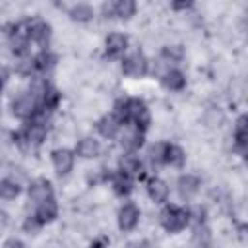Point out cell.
Returning <instances> with one entry per match:
<instances>
[{"label": "cell", "instance_id": "obj_10", "mask_svg": "<svg viewBox=\"0 0 248 248\" xmlns=\"http://www.w3.org/2000/svg\"><path fill=\"white\" fill-rule=\"evenodd\" d=\"M147 194L155 203H163L169 198V186L161 178H151L147 180Z\"/></svg>", "mask_w": 248, "mask_h": 248}, {"label": "cell", "instance_id": "obj_24", "mask_svg": "<svg viewBox=\"0 0 248 248\" xmlns=\"http://www.w3.org/2000/svg\"><path fill=\"white\" fill-rule=\"evenodd\" d=\"M234 143L238 149L244 151L246 147V116H240L236 120V128H234Z\"/></svg>", "mask_w": 248, "mask_h": 248}, {"label": "cell", "instance_id": "obj_38", "mask_svg": "<svg viewBox=\"0 0 248 248\" xmlns=\"http://www.w3.org/2000/svg\"><path fill=\"white\" fill-rule=\"evenodd\" d=\"M2 85H4V74H0V89H2Z\"/></svg>", "mask_w": 248, "mask_h": 248}, {"label": "cell", "instance_id": "obj_39", "mask_svg": "<svg viewBox=\"0 0 248 248\" xmlns=\"http://www.w3.org/2000/svg\"><path fill=\"white\" fill-rule=\"evenodd\" d=\"M128 248H140V244H130Z\"/></svg>", "mask_w": 248, "mask_h": 248}, {"label": "cell", "instance_id": "obj_31", "mask_svg": "<svg viewBox=\"0 0 248 248\" xmlns=\"http://www.w3.org/2000/svg\"><path fill=\"white\" fill-rule=\"evenodd\" d=\"M35 70L37 68H35V60L33 58H23V60H19L16 64V72L21 74V76H31Z\"/></svg>", "mask_w": 248, "mask_h": 248}, {"label": "cell", "instance_id": "obj_20", "mask_svg": "<svg viewBox=\"0 0 248 248\" xmlns=\"http://www.w3.org/2000/svg\"><path fill=\"white\" fill-rule=\"evenodd\" d=\"M112 188H114V192H116L118 196H128V194L134 190V184H132V178H130V176L118 172V174L112 178Z\"/></svg>", "mask_w": 248, "mask_h": 248}, {"label": "cell", "instance_id": "obj_32", "mask_svg": "<svg viewBox=\"0 0 248 248\" xmlns=\"http://www.w3.org/2000/svg\"><path fill=\"white\" fill-rule=\"evenodd\" d=\"M39 227H41V223H39V219L35 217V215H29L27 219H25V223H23V229H25V232H37L39 231Z\"/></svg>", "mask_w": 248, "mask_h": 248}, {"label": "cell", "instance_id": "obj_30", "mask_svg": "<svg viewBox=\"0 0 248 248\" xmlns=\"http://www.w3.org/2000/svg\"><path fill=\"white\" fill-rule=\"evenodd\" d=\"M147 155H149V161H151L153 165L163 163V157H165V143H155V145H151L149 151H147Z\"/></svg>", "mask_w": 248, "mask_h": 248}, {"label": "cell", "instance_id": "obj_19", "mask_svg": "<svg viewBox=\"0 0 248 248\" xmlns=\"http://www.w3.org/2000/svg\"><path fill=\"white\" fill-rule=\"evenodd\" d=\"M184 151L178 147V145H165V157H163V163H169L172 167H182L184 165Z\"/></svg>", "mask_w": 248, "mask_h": 248}, {"label": "cell", "instance_id": "obj_27", "mask_svg": "<svg viewBox=\"0 0 248 248\" xmlns=\"http://www.w3.org/2000/svg\"><path fill=\"white\" fill-rule=\"evenodd\" d=\"M33 60H35V68L45 72V70H48V68H52V66H54V62H56V56H52L50 52L43 50V52H41V54H37Z\"/></svg>", "mask_w": 248, "mask_h": 248}, {"label": "cell", "instance_id": "obj_25", "mask_svg": "<svg viewBox=\"0 0 248 248\" xmlns=\"http://www.w3.org/2000/svg\"><path fill=\"white\" fill-rule=\"evenodd\" d=\"M136 12V4L132 0H118L114 2V16L118 17H130Z\"/></svg>", "mask_w": 248, "mask_h": 248}, {"label": "cell", "instance_id": "obj_2", "mask_svg": "<svg viewBox=\"0 0 248 248\" xmlns=\"http://www.w3.org/2000/svg\"><path fill=\"white\" fill-rule=\"evenodd\" d=\"M190 217H188V211L186 209H180V207H174V205H169L161 211V225L169 231V232H176V231H182L186 225H188Z\"/></svg>", "mask_w": 248, "mask_h": 248}, {"label": "cell", "instance_id": "obj_29", "mask_svg": "<svg viewBox=\"0 0 248 248\" xmlns=\"http://www.w3.org/2000/svg\"><path fill=\"white\" fill-rule=\"evenodd\" d=\"M163 58L165 60H169V62H178L180 58H182V54H184V50H182V46L180 45H169V46H165L163 48Z\"/></svg>", "mask_w": 248, "mask_h": 248}, {"label": "cell", "instance_id": "obj_23", "mask_svg": "<svg viewBox=\"0 0 248 248\" xmlns=\"http://www.w3.org/2000/svg\"><path fill=\"white\" fill-rule=\"evenodd\" d=\"M70 17L76 21H89L93 17V8L89 4H76L70 10Z\"/></svg>", "mask_w": 248, "mask_h": 248}, {"label": "cell", "instance_id": "obj_8", "mask_svg": "<svg viewBox=\"0 0 248 248\" xmlns=\"http://www.w3.org/2000/svg\"><path fill=\"white\" fill-rule=\"evenodd\" d=\"M120 172L126 176H143V163L140 161V157H136L134 153H128L124 157H120Z\"/></svg>", "mask_w": 248, "mask_h": 248}, {"label": "cell", "instance_id": "obj_7", "mask_svg": "<svg viewBox=\"0 0 248 248\" xmlns=\"http://www.w3.org/2000/svg\"><path fill=\"white\" fill-rule=\"evenodd\" d=\"M52 165L58 174H68L74 167V153L70 149H56L52 151Z\"/></svg>", "mask_w": 248, "mask_h": 248}, {"label": "cell", "instance_id": "obj_11", "mask_svg": "<svg viewBox=\"0 0 248 248\" xmlns=\"http://www.w3.org/2000/svg\"><path fill=\"white\" fill-rule=\"evenodd\" d=\"M105 45H107V54H108V56H118V54H122V52L126 50L128 39H126V35H122V33H110V35L107 37Z\"/></svg>", "mask_w": 248, "mask_h": 248}, {"label": "cell", "instance_id": "obj_12", "mask_svg": "<svg viewBox=\"0 0 248 248\" xmlns=\"http://www.w3.org/2000/svg\"><path fill=\"white\" fill-rule=\"evenodd\" d=\"M56 215H58V205H56V202H54L52 198L46 200V202H43V203H39V207H37V211H35V217L39 219L41 225L54 221Z\"/></svg>", "mask_w": 248, "mask_h": 248}, {"label": "cell", "instance_id": "obj_28", "mask_svg": "<svg viewBox=\"0 0 248 248\" xmlns=\"http://www.w3.org/2000/svg\"><path fill=\"white\" fill-rule=\"evenodd\" d=\"M209 231L205 229V227H202V225H198L196 227V231H194V236H192V242H194V246L196 248H205L207 244H209Z\"/></svg>", "mask_w": 248, "mask_h": 248}, {"label": "cell", "instance_id": "obj_15", "mask_svg": "<svg viewBox=\"0 0 248 248\" xmlns=\"http://www.w3.org/2000/svg\"><path fill=\"white\" fill-rule=\"evenodd\" d=\"M76 151H78V155L83 157V159H93V157H97V155L101 153V145H99V141H97L95 138H83V140L78 143Z\"/></svg>", "mask_w": 248, "mask_h": 248}, {"label": "cell", "instance_id": "obj_36", "mask_svg": "<svg viewBox=\"0 0 248 248\" xmlns=\"http://www.w3.org/2000/svg\"><path fill=\"white\" fill-rule=\"evenodd\" d=\"M6 223H8V215H6V213L0 209V227H4Z\"/></svg>", "mask_w": 248, "mask_h": 248}, {"label": "cell", "instance_id": "obj_33", "mask_svg": "<svg viewBox=\"0 0 248 248\" xmlns=\"http://www.w3.org/2000/svg\"><path fill=\"white\" fill-rule=\"evenodd\" d=\"M2 248H25V244L19 240V238H10V240H6L4 242V246Z\"/></svg>", "mask_w": 248, "mask_h": 248}, {"label": "cell", "instance_id": "obj_1", "mask_svg": "<svg viewBox=\"0 0 248 248\" xmlns=\"http://www.w3.org/2000/svg\"><path fill=\"white\" fill-rule=\"evenodd\" d=\"M132 122L138 130H145L149 124H151V116H149V110L145 107V103L141 99H126V122Z\"/></svg>", "mask_w": 248, "mask_h": 248}, {"label": "cell", "instance_id": "obj_9", "mask_svg": "<svg viewBox=\"0 0 248 248\" xmlns=\"http://www.w3.org/2000/svg\"><path fill=\"white\" fill-rule=\"evenodd\" d=\"M21 134L25 136L29 145H41L45 141V138H46V126L43 122H35L33 120V122H29L25 126V130Z\"/></svg>", "mask_w": 248, "mask_h": 248}, {"label": "cell", "instance_id": "obj_16", "mask_svg": "<svg viewBox=\"0 0 248 248\" xmlns=\"http://www.w3.org/2000/svg\"><path fill=\"white\" fill-rule=\"evenodd\" d=\"M31 39L39 45V46H46L50 41V25L45 21H37L31 25Z\"/></svg>", "mask_w": 248, "mask_h": 248}, {"label": "cell", "instance_id": "obj_37", "mask_svg": "<svg viewBox=\"0 0 248 248\" xmlns=\"http://www.w3.org/2000/svg\"><path fill=\"white\" fill-rule=\"evenodd\" d=\"M174 8H176V10H182V8H190V2H186V4H184V2H182V4H174Z\"/></svg>", "mask_w": 248, "mask_h": 248}, {"label": "cell", "instance_id": "obj_14", "mask_svg": "<svg viewBox=\"0 0 248 248\" xmlns=\"http://www.w3.org/2000/svg\"><path fill=\"white\" fill-rule=\"evenodd\" d=\"M120 128V120L114 114H105L99 122H97V130L103 138H112Z\"/></svg>", "mask_w": 248, "mask_h": 248}, {"label": "cell", "instance_id": "obj_17", "mask_svg": "<svg viewBox=\"0 0 248 248\" xmlns=\"http://www.w3.org/2000/svg\"><path fill=\"white\" fill-rule=\"evenodd\" d=\"M198 188H200V180L194 174H184V176L178 178V192L184 200L192 198L198 192Z\"/></svg>", "mask_w": 248, "mask_h": 248}, {"label": "cell", "instance_id": "obj_22", "mask_svg": "<svg viewBox=\"0 0 248 248\" xmlns=\"http://www.w3.org/2000/svg\"><path fill=\"white\" fill-rule=\"evenodd\" d=\"M48 89H50V87H48L46 79H43V78H35V79L31 81V85H29V95H31L37 103H41V99L45 97V93H46Z\"/></svg>", "mask_w": 248, "mask_h": 248}, {"label": "cell", "instance_id": "obj_13", "mask_svg": "<svg viewBox=\"0 0 248 248\" xmlns=\"http://www.w3.org/2000/svg\"><path fill=\"white\" fill-rule=\"evenodd\" d=\"M120 143H122L126 149H130V151L140 149V147L143 145V132H141V130H138L136 126H134V128H128V130L122 134Z\"/></svg>", "mask_w": 248, "mask_h": 248}, {"label": "cell", "instance_id": "obj_3", "mask_svg": "<svg viewBox=\"0 0 248 248\" xmlns=\"http://www.w3.org/2000/svg\"><path fill=\"white\" fill-rule=\"evenodd\" d=\"M147 58L141 52H132L122 60V72L132 78H141L147 74Z\"/></svg>", "mask_w": 248, "mask_h": 248}, {"label": "cell", "instance_id": "obj_4", "mask_svg": "<svg viewBox=\"0 0 248 248\" xmlns=\"http://www.w3.org/2000/svg\"><path fill=\"white\" fill-rule=\"evenodd\" d=\"M37 107H39V103H37L29 93H23V95H19V97L14 99V103H12V112H14V116H17V118H33Z\"/></svg>", "mask_w": 248, "mask_h": 248}, {"label": "cell", "instance_id": "obj_18", "mask_svg": "<svg viewBox=\"0 0 248 248\" xmlns=\"http://www.w3.org/2000/svg\"><path fill=\"white\" fill-rule=\"evenodd\" d=\"M161 79H163V85L167 89H170V91H180L184 87V83H186V78H184V74L180 70H167V74Z\"/></svg>", "mask_w": 248, "mask_h": 248}, {"label": "cell", "instance_id": "obj_35", "mask_svg": "<svg viewBox=\"0 0 248 248\" xmlns=\"http://www.w3.org/2000/svg\"><path fill=\"white\" fill-rule=\"evenodd\" d=\"M107 246V240L105 238H99V240H93L89 248H105Z\"/></svg>", "mask_w": 248, "mask_h": 248}, {"label": "cell", "instance_id": "obj_5", "mask_svg": "<svg viewBox=\"0 0 248 248\" xmlns=\"http://www.w3.org/2000/svg\"><path fill=\"white\" fill-rule=\"evenodd\" d=\"M140 221V209L134 203H126L118 211V225L122 231H132Z\"/></svg>", "mask_w": 248, "mask_h": 248}, {"label": "cell", "instance_id": "obj_21", "mask_svg": "<svg viewBox=\"0 0 248 248\" xmlns=\"http://www.w3.org/2000/svg\"><path fill=\"white\" fill-rule=\"evenodd\" d=\"M19 192H21V188L16 180H10V178L0 180V198L2 200H14L19 196Z\"/></svg>", "mask_w": 248, "mask_h": 248}, {"label": "cell", "instance_id": "obj_26", "mask_svg": "<svg viewBox=\"0 0 248 248\" xmlns=\"http://www.w3.org/2000/svg\"><path fill=\"white\" fill-rule=\"evenodd\" d=\"M58 101H60V93L56 91V89H48L46 93H45V97L41 99V103H39V107L43 108V110H52V108H56V105H58Z\"/></svg>", "mask_w": 248, "mask_h": 248}, {"label": "cell", "instance_id": "obj_34", "mask_svg": "<svg viewBox=\"0 0 248 248\" xmlns=\"http://www.w3.org/2000/svg\"><path fill=\"white\" fill-rule=\"evenodd\" d=\"M103 14L107 16V17H110V16H114V4H103Z\"/></svg>", "mask_w": 248, "mask_h": 248}, {"label": "cell", "instance_id": "obj_6", "mask_svg": "<svg viewBox=\"0 0 248 248\" xmlns=\"http://www.w3.org/2000/svg\"><path fill=\"white\" fill-rule=\"evenodd\" d=\"M52 198V186L48 180L41 178V180H35L31 186H29V200L33 203H43L46 200Z\"/></svg>", "mask_w": 248, "mask_h": 248}]
</instances>
